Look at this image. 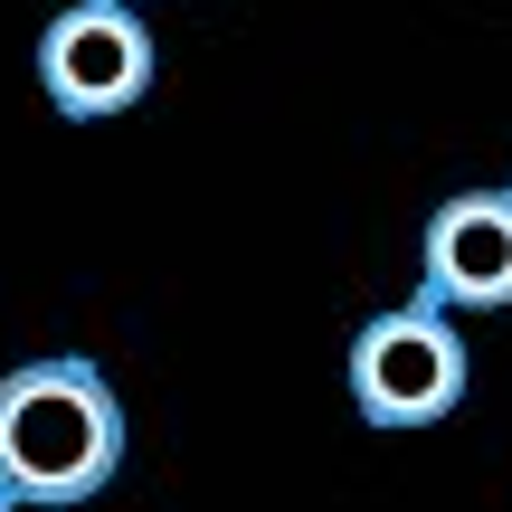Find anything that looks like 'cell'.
Listing matches in <instances>:
<instances>
[{
  "mask_svg": "<svg viewBox=\"0 0 512 512\" xmlns=\"http://www.w3.org/2000/svg\"><path fill=\"white\" fill-rule=\"evenodd\" d=\"M418 294L465 313H503L512 304V190L484 181V190H456V200L427 219L418 238Z\"/></svg>",
  "mask_w": 512,
  "mask_h": 512,
  "instance_id": "obj_4",
  "label": "cell"
},
{
  "mask_svg": "<svg viewBox=\"0 0 512 512\" xmlns=\"http://www.w3.org/2000/svg\"><path fill=\"white\" fill-rule=\"evenodd\" d=\"M162 76L143 10L133 0H67V10L38 29V95H48L67 124H114L133 114Z\"/></svg>",
  "mask_w": 512,
  "mask_h": 512,
  "instance_id": "obj_3",
  "label": "cell"
},
{
  "mask_svg": "<svg viewBox=\"0 0 512 512\" xmlns=\"http://www.w3.org/2000/svg\"><path fill=\"white\" fill-rule=\"evenodd\" d=\"M351 408H361L370 427H389V437H418V427L456 418L465 408V380H475V351H465V323L446 304H389L370 313L361 332H351Z\"/></svg>",
  "mask_w": 512,
  "mask_h": 512,
  "instance_id": "obj_2",
  "label": "cell"
},
{
  "mask_svg": "<svg viewBox=\"0 0 512 512\" xmlns=\"http://www.w3.org/2000/svg\"><path fill=\"white\" fill-rule=\"evenodd\" d=\"M124 465V399L95 361H19L0 380V512L95 503Z\"/></svg>",
  "mask_w": 512,
  "mask_h": 512,
  "instance_id": "obj_1",
  "label": "cell"
}]
</instances>
